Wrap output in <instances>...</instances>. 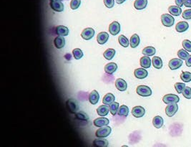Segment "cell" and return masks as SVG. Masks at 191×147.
<instances>
[{
	"instance_id": "1",
	"label": "cell",
	"mask_w": 191,
	"mask_h": 147,
	"mask_svg": "<svg viewBox=\"0 0 191 147\" xmlns=\"http://www.w3.org/2000/svg\"><path fill=\"white\" fill-rule=\"evenodd\" d=\"M67 109L69 110V112L71 114H76L79 109V105L77 100L74 98H70L67 100L66 102Z\"/></svg>"
},
{
	"instance_id": "2",
	"label": "cell",
	"mask_w": 191,
	"mask_h": 147,
	"mask_svg": "<svg viewBox=\"0 0 191 147\" xmlns=\"http://www.w3.org/2000/svg\"><path fill=\"white\" fill-rule=\"evenodd\" d=\"M161 22L162 24L167 27H170L174 25L175 22V19L170 14H163L161 16Z\"/></svg>"
},
{
	"instance_id": "3",
	"label": "cell",
	"mask_w": 191,
	"mask_h": 147,
	"mask_svg": "<svg viewBox=\"0 0 191 147\" xmlns=\"http://www.w3.org/2000/svg\"><path fill=\"white\" fill-rule=\"evenodd\" d=\"M111 128L109 126H102L100 127V129L97 130L95 133V136L98 138H105V137L108 136L109 134L111 133Z\"/></svg>"
},
{
	"instance_id": "4",
	"label": "cell",
	"mask_w": 191,
	"mask_h": 147,
	"mask_svg": "<svg viewBox=\"0 0 191 147\" xmlns=\"http://www.w3.org/2000/svg\"><path fill=\"white\" fill-rule=\"evenodd\" d=\"M137 93L142 97H148L152 95V90L146 86H139L137 88Z\"/></svg>"
},
{
	"instance_id": "5",
	"label": "cell",
	"mask_w": 191,
	"mask_h": 147,
	"mask_svg": "<svg viewBox=\"0 0 191 147\" xmlns=\"http://www.w3.org/2000/svg\"><path fill=\"white\" fill-rule=\"evenodd\" d=\"M178 110V105L177 103H169L165 108V114L169 117H173Z\"/></svg>"
},
{
	"instance_id": "6",
	"label": "cell",
	"mask_w": 191,
	"mask_h": 147,
	"mask_svg": "<svg viewBox=\"0 0 191 147\" xmlns=\"http://www.w3.org/2000/svg\"><path fill=\"white\" fill-rule=\"evenodd\" d=\"M179 100H180V98L175 94H167L163 98V101L166 104L172 103H178Z\"/></svg>"
},
{
	"instance_id": "7",
	"label": "cell",
	"mask_w": 191,
	"mask_h": 147,
	"mask_svg": "<svg viewBox=\"0 0 191 147\" xmlns=\"http://www.w3.org/2000/svg\"><path fill=\"white\" fill-rule=\"evenodd\" d=\"M183 66V60L180 58H173L169 61L168 66L172 71L179 69Z\"/></svg>"
},
{
	"instance_id": "8",
	"label": "cell",
	"mask_w": 191,
	"mask_h": 147,
	"mask_svg": "<svg viewBox=\"0 0 191 147\" xmlns=\"http://www.w3.org/2000/svg\"><path fill=\"white\" fill-rule=\"evenodd\" d=\"M109 32L113 35H118L120 32V25L118 22L114 21L112 22L109 26Z\"/></svg>"
},
{
	"instance_id": "9",
	"label": "cell",
	"mask_w": 191,
	"mask_h": 147,
	"mask_svg": "<svg viewBox=\"0 0 191 147\" xmlns=\"http://www.w3.org/2000/svg\"><path fill=\"white\" fill-rule=\"evenodd\" d=\"M95 35V30L92 27H87L84 29V30L81 34V37L85 40H90L94 37Z\"/></svg>"
},
{
	"instance_id": "10",
	"label": "cell",
	"mask_w": 191,
	"mask_h": 147,
	"mask_svg": "<svg viewBox=\"0 0 191 147\" xmlns=\"http://www.w3.org/2000/svg\"><path fill=\"white\" fill-rule=\"evenodd\" d=\"M145 108L142 106H140V105H138V106H135L132 109V114L133 116L135 118H141L145 115Z\"/></svg>"
},
{
	"instance_id": "11",
	"label": "cell",
	"mask_w": 191,
	"mask_h": 147,
	"mask_svg": "<svg viewBox=\"0 0 191 147\" xmlns=\"http://www.w3.org/2000/svg\"><path fill=\"white\" fill-rule=\"evenodd\" d=\"M115 86L118 91H125L128 88V84L125 80L122 78H118L115 81Z\"/></svg>"
},
{
	"instance_id": "12",
	"label": "cell",
	"mask_w": 191,
	"mask_h": 147,
	"mask_svg": "<svg viewBox=\"0 0 191 147\" xmlns=\"http://www.w3.org/2000/svg\"><path fill=\"white\" fill-rule=\"evenodd\" d=\"M109 40V35L108 33L106 32H100L98 35H97V42H98L100 45H104L105 43H106L107 42V40Z\"/></svg>"
},
{
	"instance_id": "13",
	"label": "cell",
	"mask_w": 191,
	"mask_h": 147,
	"mask_svg": "<svg viewBox=\"0 0 191 147\" xmlns=\"http://www.w3.org/2000/svg\"><path fill=\"white\" fill-rule=\"evenodd\" d=\"M109 119L103 116L97 118L94 120V125L97 127H102L105 126H107L109 124Z\"/></svg>"
},
{
	"instance_id": "14",
	"label": "cell",
	"mask_w": 191,
	"mask_h": 147,
	"mask_svg": "<svg viewBox=\"0 0 191 147\" xmlns=\"http://www.w3.org/2000/svg\"><path fill=\"white\" fill-rule=\"evenodd\" d=\"M188 28H189V25L185 21L180 22H178L175 26V30L179 33L185 32Z\"/></svg>"
},
{
	"instance_id": "15",
	"label": "cell",
	"mask_w": 191,
	"mask_h": 147,
	"mask_svg": "<svg viewBox=\"0 0 191 147\" xmlns=\"http://www.w3.org/2000/svg\"><path fill=\"white\" fill-rule=\"evenodd\" d=\"M134 74L135 78H137V79H144L145 78H147L148 73H147L146 70L142 67V68L136 69L135 71Z\"/></svg>"
},
{
	"instance_id": "16",
	"label": "cell",
	"mask_w": 191,
	"mask_h": 147,
	"mask_svg": "<svg viewBox=\"0 0 191 147\" xmlns=\"http://www.w3.org/2000/svg\"><path fill=\"white\" fill-rule=\"evenodd\" d=\"M50 7L54 11L60 12L64 10V4L62 2H50Z\"/></svg>"
},
{
	"instance_id": "17",
	"label": "cell",
	"mask_w": 191,
	"mask_h": 147,
	"mask_svg": "<svg viewBox=\"0 0 191 147\" xmlns=\"http://www.w3.org/2000/svg\"><path fill=\"white\" fill-rule=\"evenodd\" d=\"M117 69H118V65L114 62H109L105 66V71L109 75L113 74L117 71Z\"/></svg>"
},
{
	"instance_id": "18",
	"label": "cell",
	"mask_w": 191,
	"mask_h": 147,
	"mask_svg": "<svg viewBox=\"0 0 191 147\" xmlns=\"http://www.w3.org/2000/svg\"><path fill=\"white\" fill-rule=\"evenodd\" d=\"M93 146L95 147H107L108 146V141L104 138H98L93 141Z\"/></svg>"
},
{
	"instance_id": "19",
	"label": "cell",
	"mask_w": 191,
	"mask_h": 147,
	"mask_svg": "<svg viewBox=\"0 0 191 147\" xmlns=\"http://www.w3.org/2000/svg\"><path fill=\"white\" fill-rule=\"evenodd\" d=\"M100 99V95L96 90L92 91L89 95V101L92 105L97 104Z\"/></svg>"
},
{
	"instance_id": "20",
	"label": "cell",
	"mask_w": 191,
	"mask_h": 147,
	"mask_svg": "<svg viewBox=\"0 0 191 147\" xmlns=\"http://www.w3.org/2000/svg\"><path fill=\"white\" fill-rule=\"evenodd\" d=\"M109 111V106H108V105H102L97 108V114L100 116H105Z\"/></svg>"
},
{
	"instance_id": "21",
	"label": "cell",
	"mask_w": 191,
	"mask_h": 147,
	"mask_svg": "<svg viewBox=\"0 0 191 147\" xmlns=\"http://www.w3.org/2000/svg\"><path fill=\"white\" fill-rule=\"evenodd\" d=\"M54 45L57 49H61L65 45V40L63 36H57L54 40Z\"/></svg>"
},
{
	"instance_id": "22",
	"label": "cell",
	"mask_w": 191,
	"mask_h": 147,
	"mask_svg": "<svg viewBox=\"0 0 191 147\" xmlns=\"http://www.w3.org/2000/svg\"><path fill=\"white\" fill-rule=\"evenodd\" d=\"M56 33L59 36H68L69 35V29L63 25H59L56 27Z\"/></svg>"
},
{
	"instance_id": "23",
	"label": "cell",
	"mask_w": 191,
	"mask_h": 147,
	"mask_svg": "<svg viewBox=\"0 0 191 147\" xmlns=\"http://www.w3.org/2000/svg\"><path fill=\"white\" fill-rule=\"evenodd\" d=\"M151 60L149 57V56H143L142 57L140 58V66H142L143 68H149L151 66Z\"/></svg>"
},
{
	"instance_id": "24",
	"label": "cell",
	"mask_w": 191,
	"mask_h": 147,
	"mask_svg": "<svg viewBox=\"0 0 191 147\" xmlns=\"http://www.w3.org/2000/svg\"><path fill=\"white\" fill-rule=\"evenodd\" d=\"M164 120L163 119L160 115H157L155 116L152 119V124L153 126L156 128V129H161V128L163 126Z\"/></svg>"
},
{
	"instance_id": "25",
	"label": "cell",
	"mask_w": 191,
	"mask_h": 147,
	"mask_svg": "<svg viewBox=\"0 0 191 147\" xmlns=\"http://www.w3.org/2000/svg\"><path fill=\"white\" fill-rule=\"evenodd\" d=\"M168 11L170 14L175 17H178L181 13H182V9H181V7L178 6L169 7Z\"/></svg>"
},
{
	"instance_id": "26",
	"label": "cell",
	"mask_w": 191,
	"mask_h": 147,
	"mask_svg": "<svg viewBox=\"0 0 191 147\" xmlns=\"http://www.w3.org/2000/svg\"><path fill=\"white\" fill-rule=\"evenodd\" d=\"M147 0H135L134 7L137 10H142L147 7Z\"/></svg>"
},
{
	"instance_id": "27",
	"label": "cell",
	"mask_w": 191,
	"mask_h": 147,
	"mask_svg": "<svg viewBox=\"0 0 191 147\" xmlns=\"http://www.w3.org/2000/svg\"><path fill=\"white\" fill-rule=\"evenodd\" d=\"M152 63L153 65L155 68L156 69H161L163 66V60L158 56H155L153 58H152Z\"/></svg>"
},
{
	"instance_id": "28",
	"label": "cell",
	"mask_w": 191,
	"mask_h": 147,
	"mask_svg": "<svg viewBox=\"0 0 191 147\" xmlns=\"http://www.w3.org/2000/svg\"><path fill=\"white\" fill-rule=\"evenodd\" d=\"M114 99H115V98H114V96L113 93H107L104 96L103 99H102V103H103L104 104L109 105L111 103L114 102Z\"/></svg>"
},
{
	"instance_id": "29",
	"label": "cell",
	"mask_w": 191,
	"mask_h": 147,
	"mask_svg": "<svg viewBox=\"0 0 191 147\" xmlns=\"http://www.w3.org/2000/svg\"><path fill=\"white\" fill-rule=\"evenodd\" d=\"M140 37L138 36L137 34H134L130 38V47L132 48L137 47L140 44Z\"/></svg>"
},
{
	"instance_id": "30",
	"label": "cell",
	"mask_w": 191,
	"mask_h": 147,
	"mask_svg": "<svg viewBox=\"0 0 191 147\" xmlns=\"http://www.w3.org/2000/svg\"><path fill=\"white\" fill-rule=\"evenodd\" d=\"M142 54L144 55H146V56H153V55L156 54V48L153 47H145L144 49L142 50Z\"/></svg>"
},
{
	"instance_id": "31",
	"label": "cell",
	"mask_w": 191,
	"mask_h": 147,
	"mask_svg": "<svg viewBox=\"0 0 191 147\" xmlns=\"http://www.w3.org/2000/svg\"><path fill=\"white\" fill-rule=\"evenodd\" d=\"M75 119L82 121H87L89 120V116L84 111H80L75 114Z\"/></svg>"
},
{
	"instance_id": "32",
	"label": "cell",
	"mask_w": 191,
	"mask_h": 147,
	"mask_svg": "<svg viewBox=\"0 0 191 147\" xmlns=\"http://www.w3.org/2000/svg\"><path fill=\"white\" fill-rule=\"evenodd\" d=\"M115 52H116L115 50H114V49H112V48L107 49L104 52V54H103L104 57L106 60H112L114 57V55H115Z\"/></svg>"
},
{
	"instance_id": "33",
	"label": "cell",
	"mask_w": 191,
	"mask_h": 147,
	"mask_svg": "<svg viewBox=\"0 0 191 147\" xmlns=\"http://www.w3.org/2000/svg\"><path fill=\"white\" fill-rule=\"evenodd\" d=\"M118 114L120 116H128L129 114V108L125 105H123L119 108Z\"/></svg>"
},
{
	"instance_id": "34",
	"label": "cell",
	"mask_w": 191,
	"mask_h": 147,
	"mask_svg": "<svg viewBox=\"0 0 191 147\" xmlns=\"http://www.w3.org/2000/svg\"><path fill=\"white\" fill-rule=\"evenodd\" d=\"M180 79L184 83H189L191 81V73L190 72H183L180 75Z\"/></svg>"
},
{
	"instance_id": "35",
	"label": "cell",
	"mask_w": 191,
	"mask_h": 147,
	"mask_svg": "<svg viewBox=\"0 0 191 147\" xmlns=\"http://www.w3.org/2000/svg\"><path fill=\"white\" fill-rule=\"evenodd\" d=\"M119 103L118 102H114L109 105V112L111 113L112 115H116L119 110Z\"/></svg>"
},
{
	"instance_id": "36",
	"label": "cell",
	"mask_w": 191,
	"mask_h": 147,
	"mask_svg": "<svg viewBox=\"0 0 191 147\" xmlns=\"http://www.w3.org/2000/svg\"><path fill=\"white\" fill-rule=\"evenodd\" d=\"M118 42L120 43V45L124 47H128L129 46V44H130L128 38L124 35H120L119 37Z\"/></svg>"
},
{
	"instance_id": "37",
	"label": "cell",
	"mask_w": 191,
	"mask_h": 147,
	"mask_svg": "<svg viewBox=\"0 0 191 147\" xmlns=\"http://www.w3.org/2000/svg\"><path fill=\"white\" fill-rule=\"evenodd\" d=\"M189 53L187 50H185V49H180L178 50V56L179 58H180L181 60H186L189 57Z\"/></svg>"
},
{
	"instance_id": "38",
	"label": "cell",
	"mask_w": 191,
	"mask_h": 147,
	"mask_svg": "<svg viewBox=\"0 0 191 147\" xmlns=\"http://www.w3.org/2000/svg\"><path fill=\"white\" fill-rule=\"evenodd\" d=\"M73 56L76 60H80L83 57V52L80 48H75L72 50Z\"/></svg>"
},
{
	"instance_id": "39",
	"label": "cell",
	"mask_w": 191,
	"mask_h": 147,
	"mask_svg": "<svg viewBox=\"0 0 191 147\" xmlns=\"http://www.w3.org/2000/svg\"><path fill=\"white\" fill-rule=\"evenodd\" d=\"M174 86H175V91H177V93L179 94L182 93L183 90H184L185 88L186 87L185 84L182 83H176Z\"/></svg>"
},
{
	"instance_id": "40",
	"label": "cell",
	"mask_w": 191,
	"mask_h": 147,
	"mask_svg": "<svg viewBox=\"0 0 191 147\" xmlns=\"http://www.w3.org/2000/svg\"><path fill=\"white\" fill-rule=\"evenodd\" d=\"M183 47L188 52H191V41L189 40H185L182 42Z\"/></svg>"
},
{
	"instance_id": "41",
	"label": "cell",
	"mask_w": 191,
	"mask_h": 147,
	"mask_svg": "<svg viewBox=\"0 0 191 147\" xmlns=\"http://www.w3.org/2000/svg\"><path fill=\"white\" fill-rule=\"evenodd\" d=\"M81 0H72L70 2V7L72 9H77L80 6Z\"/></svg>"
},
{
	"instance_id": "42",
	"label": "cell",
	"mask_w": 191,
	"mask_h": 147,
	"mask_svg": "<svg viewBox=\"0 0 191 147\" xmlns=\"http://www.w3.org/2000/svg\"><path fill=\"white\" fill-rule=\"evenodd\" d=\"M182 93L185 98L191 99V88L190 87H185Z\"/></svg>"
},
{
	"instance_id": "43",
	"label": "cell",
	"mask_w": 191,
	"mask_h": 147,
	"mask_svg": "<svg viewBox=\"0 0 191 147\" xmlns=\"http://www.w3.org/2000/svg\"><path fill=\"white\" fill-rule=\"evenodd\" d=\"M182 17L185 20H191V9H186L183 12Z\"/></svg>"
},
{
	"instance_id": "44",
	"label": "cell",
	"mask_w": 191,
	"mask_h": 147,
	"mask_svg": "<svg viewBox=\"0 0 191 147\" xmlns=\"http://www.w3.org/2000/svg\"><path fill=\"white\" fill-rule=\"evenodd\" d=\"M104 4L107 8H112L114 5V0H103Z\"/></svg>"
},
{
	"instance_id": "45",
	"label": "cell",
	"mask_w": 191,
	"mask_h": 147,
	"mask_svg": "<svg viewBox=\"0 0 191 147\" xmlns=\"http://www.w3.org/2000/svg\"><path fill=\"white\" fill-rule=\"evenodd\" d=\"M176 5L178 7H183L184 5V0H175Z\"/></svg>"
},
{
	"instance_id": "46",
	"label": "cell",
	"mask_w": 191,
	"mask_h": 147,
	"mask_svg": "<svg viewBox=\"0 0 191 147\" xmlns=\"http://www.w3.org/2000/svg\"><path fill=\"white\" fill-rule=\"evenodd\" d=\"M185 65L188 67H191V55H189V57L185 60Z\"/></svg>"
},
{
	"instance_id": "47",
	"label": "cell",
	"mask_w": 191,
	"mask_h": 147,
	"mask_svg": "<svg viewBox=\"0 0 191 147\" xmlns=\"http://www.w3.org/2000/svg\"><path fill=\"white\" fill-rule=\"evenodd\" d=\"M184 5L187 7H191V0H184Z\"/></svg>"
},
{
	"instance_id": "48",
	"label": "cell",
	"mask_w": 191,
	"mask_h": 147,
	"mask_svg": "<svg viewBox=\"0 0 191 147\" xmlns=\"http://www.w3.org/2000/svg\"><path fill=\"white\" fill-rule=\"evenodd\" d=\"M126 1V0H116V2L118 4H123V3H124V2H125Z\"/></svg>"
},
{
	"instance_id": "49",
	"label": "cell",
	"mask_w": 191,
	"mask_h": 147,
	"mask_svg": "<svg viewBox=\"0 0 191 147\" xmlns=\"http://www.w3.org/2000/svg\"><path fill=\"white\" fill-rule=\"evenodd\" d=\"M50 2H62V0H50Z\"/></svg>"
}]
</instances>
